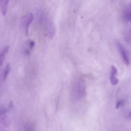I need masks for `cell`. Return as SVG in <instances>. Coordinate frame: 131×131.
I'll return each instance as SVG.
<instances>
[{
	"label": "cell",
	"mask_w": 131,
	"mask_h": 131,
	"mask_svg": "<svg viewBox=\"0 0 131 131\" xmlns=\"http://www.w3.org/2000/svg\"><path fill=\"white\" fill-rule=\"evenodd\" d=\"M34 19L33 14L30 13L24 17L21 20V25L25 28L26 33L27 35L28 34L29 27Z\"/></svg>",
	"instance_id": "obj_1"
},
{
	"label": "cell",
	"mask_w": 131,
	"mask_h": 131,
	"mask_svg": "<svg viewBox=\"0 0 131 131\" xmlns=\"http://www.w3.org/2000/svg\"><path fill=\"white\" fill-rule=\"evenodd\" d=\"M118 46L124 62L126 65H128L129 60L126 51L120 44H118Z\"/></svg>",
	"instance_id": "obj_2"
},
{
	"label": "cell",
	"mask_w": 131,
	"mask_h": 131,
	"mask_svg": "<svg viewBox=\"0 0 131 131\" xmlns=\"http://www.w3.org/2000/svg\"><path fill=\"white\" fill-rule=\"evenodd\" d=\"M10 49L9 46L8 45L6 46L3 48L0 55V66H2L3 64L4 61L6 56L8 53Z\"/></svg>",
	"instance_id": "obj_3"
},
{
	"label": "cell",
	"mask_w": 131,
	"mask_h": 131,
	"mask_svg": "<svg viewBox=\"0 0 131 131\" xmlns=\"http://www.w3.org/2000/svg\"><path fill=\"white\" fill-rule=\"evenodd\" d=\"M10 0H0V5L2 14L5 15L7 13L8 5Z\"/></svg>",
	"instance_id": "obj_4"
},
{
	"label": "cell",
	"mask_w": 131,
	"mask_h": 131,
	"mask_svg": "<svg viewBox=\"0 0 131 131\" xmlns=\"http://www.w3.org/2000/svg\"><path fill=\"white\" fill-rule=\"evenodd\" d=\"M10 65L9 63H8L5 66L3 72V79L4 80L6 79L10 72Z\"/></svg>",
	"instance_id": "obj_5"
},
{
	"label": "cell",
	"mask_w": 131,
	"mask_h": 131,
	"mask_svg": "<svg viewBox=\"0 0 131 131\" xmlns=\"http://www.w3.org/2000/svg\"><path fill=\"white\" fill-rule=\"evenodd\" d=\"M124 17L125 19L128 21H131V9L126 10L124 12Z\"/></svg>",
	"instance_id": "obj_6"
},
{
	"label": "cell",
	"mask_w": 131,
	"mask_h": 131,
	"mask_svg": "<svg viewBox=\"0 0 131 131\" xmlns=\"http://www.w3.org/2000/svg\"><path fill=\"white\" fill-rule=\"evenodd\" d=\"M35 45V43L33 40H29L27 42V45L30 51L33 49Z\"/></svg>",
	"instance_id": "obj_7"
},
{
	"label": "cell",
	"mask_w": 131,
	"mask_h": 131,
	"mask_svg": "<svg viewBox=\"0 0 131 131\" xmlns=\"http://www.w3.org/2000/svg\"><path fill=\"white\" fill-rule=\"evenodd\" d=\"M110 79L111 84L113 85H115L117 84L118 80L115 77V75H110Z\"/></svg>",
	"instance_id": "obj_8"
},
{
	"label": "cell",
	"mask_w": 131,
	"mask_h": 131,
	"mask_svg": "<svg viewBox=\"0 0 131 131\" xmlns=\"http://www.w3.org/2000/svg\"><path fill=\"white\" fill-rule=\"evenodd\" d=\"M110 75H115L117 74V70L116 68L114 65H112L111 67Z\"/></svg>",
	"instance_id": "obj_9"
},
{
	"label": "cell",
	"mask_w": 131,
	"mask_h": 131,
	"mask_svg": "<svg viewBox=\"0 0 131 131\" xmlns=\"http://www.w3.org/2000/svg\"><path fill=\"white\" fill-rule=\"evenodd\" d=\"M124 103V102L122 101H118L116 104V109H118L121 106L123 105Z\"/></svg>",
	"instance_id": "obj_10"
},
{
	"label": "cell",
	"mask_w": 131,
	"mask_h": 131,
	"mask_svg": "<svg viewBox=\"0 0 131 131\" xmlns=\"http://www.w3.org/2000/svg\"><path fill=\"white\" fill-rule=\"evenodd\" d=\"M130 37H131V30L130 31Z\"/></svg>",
	"instance_id": "obj_11"
},
{
	"label": "cell",
	"mask_w": 131,
	"mask_h": 131,
	"mask_svg": "<svg viewBox=\"0 0 131 131\" xmlns=\"http://www.w3.org/2000/svg\"><path fill=\"white\" fill-rule=\"evenodd\" d=\"M130 8L131 9V3L130 4Z\"/></svg>",
	"instance_id": "obj_12"
},
{
	"label": "cell",
	"mask_w": 131,
	"mask_h": 131,
	"mask_svg": "<svg viewBox=\"0 0 131 131\" xmlns=\"http://www.w3.org/2000/svg\"><path fill=\"white\" fill-rule=\"evenodd\" d=\"M130 116H131V112L130 113Z\"/></svg>",
	"instance_id": "obj_13"
}]
</instances>
